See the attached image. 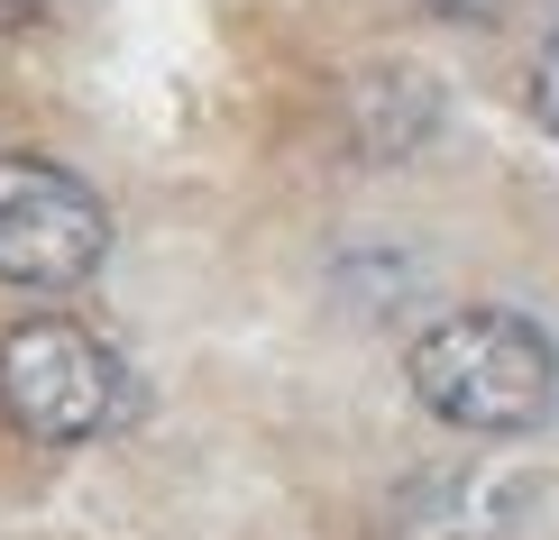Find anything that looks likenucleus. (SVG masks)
Instances as JSON below:
<instances>
[{"instance_id": "obj_3", "label": "nucleus", "mask_w": 559, "mask_h": 540, "mask_svg": "<svg viewBox=\"0 0 559 540\" xmlns=\"http://www.w3.org/2000/svg\"><path fill=\"white\" fill-rule=\"evenodd\" d=\"M110 256L102 193L56 156H0V285L19 293H74Z\"/></svg>"}, {"instance_id": "obj_7", "label": "nucleus", "mask_w": 559, "mask_h": 540, "mask_svg": "<svg viewBox=\"0 0 559 540\" xmlns=\"http://www.w3.org/2000/svg\"><path fill=\"white\" fill-rule=\"evenodd\" d=\"M56 0H0V28H28V19H46Z\"/></svg>"}, {"instance_id": "obj_5", "label": "nucleus", "mask_w": 559, "mask_h": 540, "mask_svg": "<svg viewBox=\"0 0 559 540\" xmlns=\"http://www.w3.org/2000/svg\"><path fill=\"white\" fill-rule=\"evenodd\" d=\"M523 101H532V120H542L550 137H559V37L532 56V83H523Z\"/></svg>"}, {"instance_id": "obj_1", "label": "nucleus", "mask_w": 559, "mask_h": 540, "mask_svg": "<svg viewBox=\"0 0 559 540\" xmlns=\"http://www.w3.org/2000/svg\"><path fill=\"white\" fill-rule=\"evenodd\" d=\"M404 385L440 431L468 440H523L542 431L559 404V348L542 321L504 312V302H468V312H440L413 331L404 348Z\"/></svg>"}, {"instance_id": "obj_2", "label": "nucleus", "mask_w": 559, "mask_h": 540, "mask_svg": "<svg viewBox=\"0 0 559 540\" xmlns=\"http://www.w3.org/2000/svg\"><path fill=\"white\" fill-rule=\"evenodd\" d=\"M0 412L37 449H83V440L120 431L138 412V375L102 331L46 312V321L0 331Z\"/></svg>"}, {"instance_id": "obj_4", "label": "nucleus", "mask_w": 559, "mask_h": 540, "mask_svg": "<svg viewBox=\"0 0 559 540\" xmlns=\"http://www.w3.org/2000/svg\"><path fill=\"white\" fill-rule=\"evenodd\" d=\"M440 92L413 74V64H377L367 74V92H358V147L377 137V156H404V147H423V137L440 129Z\"/></svg>"}, {"instance_id": "obj_6", "label": "nucleus", "mask_w": 559, "mask_h": 540, "mask_svg": "<svg viewBox=\"0 0 559 540\" xmlns=\"http://www.w3.org/2000/svg\"><path fill=\"white\" fill-rule=\"evenodd\" d=\"M423 10H431V19H450V28H496L514 0H423Z\"/></svg>"}]
</instances>
